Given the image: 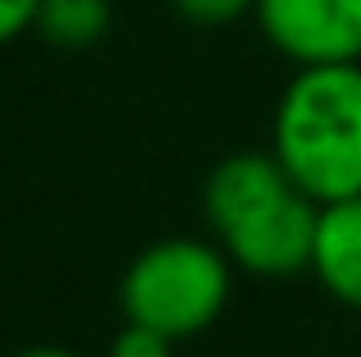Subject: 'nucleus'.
Here are the masks:
<instances>
[{"mask_svg":"<svg viewBox=\"0 0 361 357\" xmlns=\"http://www.w3.org/2000/svg\"><path fill=\"white\" fill-rule=\"evenodd\" d=\"M274 156L320 206L361 193V60L298 69L274 110Z\"/></svg>","mask_w":361,"mask_h":357,"instance_id":"nucleus-1","label":"nucleus"},{"mask_svg":"<svg viewBox=\"0 0 361 357\" xmlns=\"http://www.w3.org/2000/svg\"><path fill=\"white\" fill-rule=\"evenodd\" d=\"M229 284V261L220 248L197 238H165L137 252V261L123 270L119 303L128 321H142L169 339H188L220 321Z\"/></svg>","mask_w":361,"mask_h":357,"instance_id":"nucleus-2","label":"nucleus"},{"mask_svg":"<svg viewBox=\"0 0 361 357\" xmlns=\"http://www.w3.org/2000/svg\"><path fill=\"white\" fill-rule=\"evenodd\" d=\"M256 18L298 69L361 60V0H256Z\"/></svg>","mask_w":361,"mask_h":357,"instance_id":"nucleus-3","label":"nucleus"},{"mask_svg":"<svg viewBox=\"0 0 361 357\" xmlns=\"http://www.w3.org/2000/svg\"><path fill=\"white\" fill-rule=\"evenodd\" d=\"M316 224H320V202H311L302 188L274 197L270 206H261L256 215L238 220L229 234H220L229 261L252 275L283 279L311 266L316 252Z\"/></svg>","mask_w":361,"mask_h":357,"instance_id":"nucleus-4","label":"nucleus"},{"mask_svg":"<svg viewBox=\"0 0 361 357\" xmlns=\"http://www.w3.org/2000/svg\"><path fill=\"white\" fill-rule=\"evenodd\" d=\"M293 178L283 170V161L274 152H238L224 156L206 178V220L215 234H229L238 220L256 215L261 206H270L274 197L293 193Z\"/></svg>","mask_w":361,"mask_h":357,"instance_id":"nucleus-5","label":"nucleus"},{"mask_svg":"<svg viewBox=\"0 0 361 357\" xmlns=\"http://www.w3.org/2000/svg\"><path fill=\"white\" fill-rule=\"evenodd\" d=\"M311 270L338 303L361 307V193L320 206Z\"/></svg>","mask_w":361,"mask_h":357,"instance_id":"nucleus-6","label":"nucleus"},{"mask_svg":"<svg viewBox=\"0 0 361 357\" xmlns=\"http://www.w3.org/2000/svg\"><path fill=\"white\" fill-rule=\"evenodd\" d=\"M110 0H42V14L37 28L51 46L64 51H82V46H97L110 32Z\"/></svg>","mask_w":361,"mask_h":357,"instance_id":"nucleus-7","label":"nucleus"},{"mask_svg":"<svg viewBox=\"0 0 361 357\" xmlns=\"http://www.w3.org/2000/svg\"><path fill=\"white\" fill-rule=\"evenodd\" d=\"M169 353H174V339L142 321H128L110 344V357H169Z\"/></svg>","mask_w":361,"mask_h":357,"instance_id":"nucleus-8","label":"nucleus"},{"mask_svg":"<svg viewBox=\"0 0 361 357\" xmlns=\"http://www.w3.org/2000/svg\"><path fill=\"white\" fill-rule=\"evenodd\" d=\"M174 9L188 18V23L220 28V23H233V18L252 14V9H256V0H174Z\"/></svg>","mask_w":361,"mask_h":357,"instance_id":"nucleus-9","label":"nucleus"},{"mask_svg":"<svg viewBox=\"0 0 361 357\" xmlns=\"http://www.w3.org/2000/svg\"><path fill=\"white\" fill-rule=\"evenodd\" d=\"M37 14H42V0H0V46L37 28Z\"/></svg>","mask_w":361,"mask_h":357,"instance_id":"nucleus-10","label":"nucleus"},{"mask_svg":"<svg viewBox=\"0 0 361 357\" xmlns=\"http://www.w3.org/2000/svg\"><path fill=\"white\" fill-rule=\"evenodd\" d=\"M18 357H78V353H69V349H23Z\"/></svg>","mask_w":361,"mask_h":357,"instance_id":"nucleus-11","label":"nucleus"}]
</instances>
